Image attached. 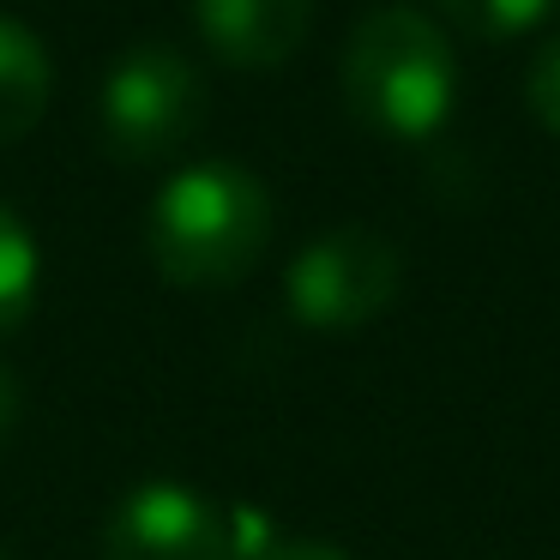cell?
Returning <instances> with one entry per match:
<instances>
[{
    "label": "cell",
    "instance_id": "8fae6325",
    "mask_svg": "<svg viewBox=\"0 0 560 560\" xmlns=\"http://www.w3.org/2000/svg\"><path fill=\"white\" fill-rule=\"evenodd\" d=\"M259 560H350V555L331 542H271Z\"/></svg>",
    "mask_w": 560,
    "mask_h": 560
},
{
    "label": "cell",
    "instance_id": "7c38bea8",
    "mask_svg": "<svg viewBox=\"0 0 560 560\" xmlns=\"http://www.w3.org/2000/svg\"><path fill=\"white\" fill-rule=\"evenodd\" d=\"M13 422H19V386H13V374L0 368V440L13 434Z\"/></svg>",
    "mask_w": 560,
    "mask_h": 560
},
{
    "label": "cell",
    "instance_id": "ba28073f",
    "mask_svg": "<svg viewBox=\"0 0 560 560\" xmlns=\"http://www.w3.org/2000/svg\"><path fill=\"white\" fill-rule=\"evenodd\" d=\"M37 283H43L37 242H31L19 211L0 206V331H13L37 307Z\"/></svg>",
    "mask_w": 560,
    "mask_h": 560
},
{
    "label": "cell",
    "instance_id": "52a82bcc",
    "mask_svg": "<svg viewBox=\"0 0 560 560\" xmlns=\"http://www.w3.org/2000/svg\"><path fill=\"white\" fill-rule=\"evenodd\" d=\"M55 91V61L31 25L0 13V145H19L43 121Z\"/></svg>",
    "mask_w": 560,
    "mask_h": 560
},
{
    "label": "cell",
    "instance_id": "277c9868",
    "mask_svg": "<svg viewBox=\"0 0 560 560\" xmlns=\"http://www.w3.org/2000/svg\"><path fill=\"white\" fill-rule=\"evenodd\" d=\"M404 283V259L368 223H338L319 242H307L295 254L283 295H290V314L314 331H362L398 302Z\"/></svg>",
    "mask_w": 560,
    "mask_h": 560
},
{
    "label": "cell",
    "instance_id": "4fadbf2b",
    "mask_svg": "<svg viewBox=\"0 0 560 560\" xmlns=\"http://www.w3.org/2000/svg\"><path fill=\"white\" fill-rule=\"evenodd\" d=\"M0 560H13V555H0Z\"/></svg>",
    "mask_w": 560,
    "mask_h": 560
},
{
    "label": "cell",
    "instance_id": "6da1fadb",
    "mask_svg": "<svg viewBox=\"0 0 560 560\" xmlns=\"http://www.w3.org/2000/svg\"><path fill=\"white\" fill-rule=\"evenodd\" d=\"M145 247L175 290L242 283L271 247V194L242 163H194L158 187Z\"/></svg>",
    "mask_w": 560,
    "mask_h": 560
},
{
    "label": "cell",
    "instance_id": "30bf717a",
    "mask_svg": "<svg viewBox=\"0 0 560 560\" xmlns=\"http://www.w3.org/2000/svg\"><path fill=\"white\" fill-rule=\"evenodd\" d=\"M524 103H530L536 127L560 139V37H548L542 49H536L530 73H524Z\"/></svg>",
    "mask_w": 560,
    "mask_h": 560
},
{
    "label": "cell",
    "instance_id": "7a4b0ae2",
    "mask_svg": "<svg viewBox=\"0 0 560 560\" xmlns=\"http://www.w3.org/2000/svg\"><path fill=\"white\" fill-rule=\"evenodd\" d=\"M343 103L386 139H428L458 103L446 31L416 7H374L343 43Z\"/></svg>",
    "mask_w": 560,
    "mask_h": 560
},
{
    "label": "cell",
    "instance_id": "3957f363",
    "mask_svg": "<svg viewBox=\"0 0 560 560\" xmlns=\"http://www.w3.org/2000/svg\"><path fill=\"white\" fill-rule=\"evenodd\" d=\"M97 121L103 145L121 163H158L175 145H187L194 127L206 121V85L187 55L163 49V43H139L103 79Z\"/></svg>",
    "mask_w": 560,
    "mask_h": 560
},
{
    "label": "cell",
    "instance_id": "5b68a950",
    "mask_svg": "<svg viewBox=\"0 0 560 560\" xmlns=\"http://www.w3.org/2000/svg\"><path fill=\"white\" fill-rule=\"evenodd\" d=\"M103 560H235L230 506L182 482H145L109 512Z\"/></svg>",
    "mask_w": 560,
    "mask_h": 560
},
{
    "label": "cell",
    "instance_id": "8992f818",
    "mask_svg": "<svg viewBox=\"0 0 560 560\" xmlns=\"http://www.w3.org/2000/svg\"><path fill=\"white\" fill-rule=\"evenodd\" d=\"M194 19L199 37L218 49V61L266 73L307 43L314 0H194Z\"/></svg>",
    "mask_w": 560,
    "mask_h": 560
},
{
    "label": "cell",
    "instance_id": "9c48e42d",
    "mask_svg": "<svg viewBox=\"0 0 560 560\" xmlns=\"http://www.w3.org/2000/svg\"><path fill=\"white\" fill-rule=\"evenodd\" d=\"M440 13L458 31H470V37L500 43V37H518V31L542 25L548 0H440Z\"/></svg>",
    "mask_w": 560,
    "mask_h": 560
}]
</instances>
